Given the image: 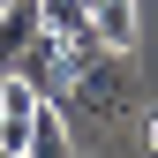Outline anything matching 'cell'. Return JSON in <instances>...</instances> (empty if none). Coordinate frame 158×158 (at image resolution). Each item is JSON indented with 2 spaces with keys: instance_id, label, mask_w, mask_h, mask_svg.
<instances>
[{
  "instance_id": "1",
  "label": "cell",
  "mask_w": 158,
  "mask_h": 158,
  "mask_svg": "<svg viewBox=\"0 0 158 158\" xmlns=\"http://www.w3.org/2000/svg\"><path fill=\"white\" fill-rule=\"evenodd\" d=\"M68 106L83 121H121L135 106V45H106L98 60H83L75 83H68Z\"/></svg>"
},
{
  "instance_id": "2",
  "label": "cell",
  "mask_w": 158,
  "mask_h": 158,
  "mask_svg": "<svg viewBox=\"0 0 158 158\" xmlns=\"http://www.w3.org/2000/svg\"><path fill=\"white\" fill-rule=\"evenodd\" d=\"M8 68L23 75L38 98H60V106H68V83H75V68H68V38H60V30H38V38L15 53Z\"/></svg>"
},
{
  "instance_id": "3",
  "label": "cell",
  "mask_w": 158,
  "mask_h": 158,
  "mask_svg": "<svg viewBox=\"0 0 158 158\" xmlns=\"http://www.w3.org/2000/svg\"><path fill=\"white\" fill-rule=\"evenodd\" d=\"M30 158H68V106L60 98H38L30 106Z\"/></svg>"
},
{
  "instance_id": "4",
  "label": "cell",
  "mask_w": 158,
  "mask_h": 158,
  "mask_svg": "<svg viewBox=\"0 0 158 158\" xmlns=\"http://www.w3.org/2000/svg\"><path fill=\"white\" fill-rule=\"evenodd\" d=\"M45 30V15H38V0H8V8H0V68L15 60V53L30 45V38Z\"/></svg>"
},
{
  "instance_id": "5",
  "label": "cell",
  "mask_w": 158,
  "mask_h": 158,
  "mask_svg": "<svg viewBox=\"0 0 158 158\" xmlns=\"http://www.w3.org/2000/svg\"><path fill=\"white\" fill-rule=\"evenodd\" d=\"M90 30L106 45H135V0H90Z\"/></svg>"
},
{
  "instance_id": "6",
  "label": "cell",
  "mask_w": 158,
  "mask_h": 158,
  "mask_svg": "<svg viewBox=\"0 0 158 158\" xmlns=\"http://www.w3.org/2000/svg\"><path fill=\"white\" fill-rule=\"evenodd\" d=\"M38 15H45V30H75V23H90V0H38Z\"/></svg>"
},
{
  "instance_id": "7",
  "label": "cell",
  "mask_w": 158,
  "mask_h": 158,
  "mask_svg": "<svg viewBox=\"0 0 158 158\" xmlns=\"http://www.w3.org/2000/svg\"><path fill=\"white\" fill-rule=\"evenodd\" d=\"M143 143H151V151H158V113H151V121H143Z\"/></svg>"
},
{
  "instance_id": "8",
  "label": "cell",
  "mask_w": 158,
  "mask_h": 158,
  "mask_svg": "<svg viewBox=\"0 0 158 158\" xmlns=\"http://www.w3.org/2000/svg\"><path fill=\"white\" fill-rule=\"evenodd\" d=\"M0 8H8V0H0Z\"/></svg>"
},
{
  "instance_id": "9",
  "label": "cell",
  "mask_w": 158,
  "mask_h": 158,
  "mask_svg": "<svg viewBox=\"0 0 158 158\" xmlns=\"http://www.w3.org/2000/svg\"><path fill=\"white\" fill-rule=\"evenodd\" d=\"M0 158H8V151H0Z\"/></svg>"
}]
</instances>
